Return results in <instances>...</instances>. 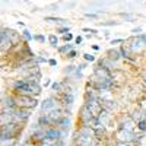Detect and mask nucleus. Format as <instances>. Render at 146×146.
<instances>
[{"mask_svg": "<svg viewBox=\"0 0 146 146\" xmlns=\"http://www.w3.org/2000/svg\"><path fill=\"white\" fill-rule=\"evenodd\" d=\"M13 86H15V91L19 92L21 95L32 96V95H38V94L41 92L40 85L36 83V79H34V78L23 79V80H18V82H15Z\"/></svg>", "mask_w": 146, "mask_h": 146, "instance_id": "f257e3e1", "label": "nucleus"}, {"mask_svg": "<svg viewBox=\"0 0 146 146\" xmlns=\"http://www.w3.org/2000/svg\"><path fill=\"white\" fill-rule=\"evenodd\" d=\"M15 102H16V105L18 107H21V108H34V107H36V101L35 98H32V96H28V95H19V96H16L15 98Z\"/></svg>", "mask_w": 146, "mask_h": 146, "instance_id": "f03ea898", "label": "nucleus"}, {"mask_svg": "<svg viewBox=\"0 0 146 146\" xmlns=\"http://www.w3.org/2000/svg\"><path fill=\"white\" fill-rule=\"evenodd\" d=\"M41 110H42V114H50L51 111H56V110H58L57 101H56V100H53V98H48L47 101H44V102H42Z\"/></svg>", "mask_w": 146, "mask_h": 146, "instance_id": "7ed1b4c3", "label": "nucleus"}, {"mask_svg": "<svg viewBox=\"0 0 146 146\" xmlns=\"http://www.w3.org/2000/svg\"><path fill=\"white\" fill-rule=\"evenodd\" d=\"M133 133L131 131H129V130H124V129H121L118 133H117V139H118V142H124V143H131V140H133Z\"/></svg>", "mask_w": 146, "mask_h": 146, "instance_id": "20e7f679", "label": "nucleus"}, {"mask_svg": "<svg viewBox=\"0 0 146 146\" xmlns=\"http://www.w3.org/2000/svg\"><path fill=\"white\" fill-rule=\"evenodd\" d=\"M28 117H29V110L28 108H21L13 115V123L15 121H25Z\"/></svg>", "mask_w": 146, "mask_h": 146, "instance_id": "39448f33", "label": "nucleus"}, {"mask_svg": "<svg viewBox=\"0 0 146 146\" xmlns=\"http://www.w3.org/2000/svg\"><path fill=\"white\" fill-rule=\"evenodd\" d=\"M78 143H79V146H91L92 145V137L88 136V135H80Z\"/></svg>", "mask_w": 146, "mask_h": 146, "instance_id": "423d86ee", "label": "nucleus"}, {"mask_svg": "<svg viewBox=\"0 0 146 146\" xmlns=\"http://www.w3.org/2000/svg\"><path fill=\"white\" fill-rule=\"evenodd\" d=\"M45 137L57 140V139L60 137V131L56 130V129H50V130H47V131H45Z\"/></svg>", "mask_w": 146, "mask_h": 146, "instance_id": "0eeeda50", "label": "nucleus"}, {"mask_svg": "<svg viewBox=\"0 0 146 146\" xmlns=\"http://www.w3.org/2000/svg\"><path fill=\"white\" fill-rule=\"evenodd\" d=\"M10 44H12V40L7 36V32L3 31L2 32V47L6 48V47H10Z\"/></svg>", "mask_w": 146, "mask_h": 146, "instance_id": "6e6552de", "label": "nucleus"}, {"mask_svg": "<svg viewBox=\"0 0 146 146\" xmlns=\"http://www.w3.org/2000/svg\"><path fill=\"white\" fill-rule=\"evenodd\" d=\"M121 129L131 131V130H133V121H131V118H127V120L124 121V124H123V127H121Z\"/></svg>", "mask_w": 146, "mask_h": 146, "instance_id": "1a4fd4ad", "label": "nucleus"}, {"mask_svg": "<svg viewBox=\"0 0 146 146\" xmlns=\"http://www.w3.org/2000/svg\"><path fill=\"white\" fill-rule=\"evenodd\" d=\"M58 124L62 126V129H67V127H69V120H67L66 117H63L62 120L58 121Z\"/></svg>", "mask_w": 146, "mask_h": 146, "instance_id": "9d476101", "label": "nucleus"}, {"mask_svg": "<svg viewBox=\"0 0 146 146\" xmlns=\"http://www.w3.org/2000/svg\"><path fill=\"white\" fill-rule=\"evenodd\" d=\"M48 41H50V44L53 45V47H57V36L56 35H50V36H48Z\"/></svg>", "mask_w": 146, "mask_h": 146, "instance_id": "9b49d317", "label": "nucleus"}, {"mask_svg": "<svg viewBox=\"0 0 146 146\" xmlns=\"http://www.w3.org/2000/svg\"><path fill=\"white\" fill-rule=\"evenodd\" d=\"M142 114H143V113H142V111H136V113H135V114H133V118H135V120H136V121H142V120H145V118H143V115H142Z\"/></svg>", "mask_w": 146, "mask_h": 146, "instance_id": "f8f14e48", "label": "nucleus"}, {"mask_svg": "<svg viewBox=\"0 0 146 146\" xmlns=\"http://www.w3.org/2000/svg\"><path fill=\"white\" fill-rule=\"evenodd\" d=\"M66 51H72V44H66L64 47H62V48H60V53H66Z\"/></svg>", "mask_w": 146, "mask_h": 146, "instance_id": "ddd939ff", "label": "nucleus"}, {"mask_svg": "<svg viewBox=\"0 0 146 146\" xmlns=\"http://www.w3.org/2000/svg\"><path fill=\"white\" fill-rule=\"evenodd\" d=\"M137 129L139 130H146V120H142V121H139V123H137Z\"/></svg>", "mask_w": 146, "mask_h": 146, "instance_id": "4468645a", "label": "nucleus"}, {"mask_svg": "<svg viewBox=\"0 0 146 146\" xmlns=\"http://www.w3.org/2000/svg\"><path fill=\"white\" fill-rule=\"evenodd\" d=\"M13 145H15V140L13 139H10L9 142H7V139L2 140V146H13Z\"/></svg>", "mask_w": 146, "mask_h": 146, "instance_id": "2eb2a0df", "label": "nucleus"}, {"mask_svg": "<svg viewBox=\"0 0 146 146\" xmlns=\"http://www.w3.org/2000/svg\"><path fill=\"white\" fill-rule=\"evenodd\" d=\"M34 40H36L38 42H44V41H45V36H44V35H35Z\"/></svg>", "mask_w": 146, "mask_h": 146, "instance_id": "dca6fc26", "label": "nucleus"}, {"mask_svg": "<svg viewBox=\"0 0 146 146\" xmlns=\"http://www.w3.org/2000/svg\"><path fill=\"white\" fill-rule=\"evenodd\" d=\"M22 34H23V36H25V38H27L28 41H31V40H32V35L29 34V31H27V29H25V31H23Z\"/></svg>", "mask_w": 146, "mask_h": 146, "instance_id": "f3484780", "label": "nucleus"}, {"mask_svg": "<svg viewBox=\"0 0 146 146\" xmlns=\"http://www.w3.org/2000/svg\"><path fill=\"white\" fill-rule=\"evenodd\" d=\"M110 57L111 58H114V60H117L120 56H118V51H110Z\"/></svg>", "mask_w": 146, "mask_h": 146, "instance_id": "a211bd4d", "label": "nucleus"}, {"mask_svg": "<svg viewBox=\"0 0 146 146\" xmlns=\"http://www.w3.org/2000/svg\"><path fill=\"white\" fill-rule=\"evenodd\" d=\"M63 38H64V41H70V40L73 38V35H72V34H64Z\"/></svg>", "mask_w": 146, "mask_h": 146, "instance_id": "6ab92c4d", "label": "nucleus"}, {"mask_svg": "<svg viewBox=\"0 0 146 146\" xmlns=\"http://www.w3.org/2000/svg\"><path fill=\"white\" fill-rule=\"evenodd\" d=\"M85 58H86L88 62H94V60H95V57L91 56V54H85Z\"/></svg>", "mask_w": 146, "mask_h": 146, "instance_id": "aec40b11", "label": "nucleus"}, {"mask_svg": "<svg viewBox=\"0 0 146 146\" xmlns=\"http://www.w3.org/2000/svg\"><path fill=\"white\" fill-rule=\"evenodd\" d=\"M51 86H53V89H54V91H57V89H60V83H53Z\"/></svg>", "mask_w": 146, "mask_h": 146, "instance_id": "412c9836", "label": "nucleus"}, {"mask_svg": "<svg viewBox=\"0 0 146 146\" xmlns=\"http://www.w3.org/2000/svg\"><path fill=\"white\" fill-rule=\"evenodd\" d=\"M118 42H123V40H121V38H117V40H113V41H111V44H118Z\"/></svg>", "mask_w": 146, "mask_h": 146, "instance_id": "4be33fe9", "label": "nucleus"}, {"mask_svg": "<svg viewBox=\"0 0 146 146\" xmlns=\"http://www.w3.org/2000/svg\"><path fill=\"white\" fill-rule=\"evenodd\" d=\"M75 56H76V51H75V50H72V51L69 53V57H70V58H73Z\"/></svg>", "mask_w": 146, "mask_h": 146, "instance_id": "5701e85b", "label": "nucleus"}, {"mask_svg": "<svg viewBox=\"0 0 146 146\" xmlns=\"http://www.w3.org/2000/svg\"><path fill=\"white\" fill-rule=\"evenodd\" d=\"M75 41H76V44H80V42H82V36H80V35L76 36V40H75Z\"/></svg>", "mask_w": 146, "mask_h": 146, "instance_id": "b1692460", "label": "nucleus"}, {"mask_svg": "<svg viewBox=\"0 0 146 146\" xmlns=\"http://www.w3.org/2000/svg\"><path fill=\"white\" fill-rule=\"evenodd\" d=\"M48 63H50V66H56V60H53V58H51Z\"/></svg>", "mask_w": 146, "mask_h": 146, "instance_id": "393cba45", "label": "nucleus"}, {"mask_svg": "<svg viewBox=\"0 0 146 146\" xmlns=\"http://www.w3.org/2000/svg\"><path fill=\"white\" fill-rule=\"evenodd\" d=\"M140 31H142V29H140V28H136V29H133V32H135V34H139V32H140Z\"/></svg>", "mask_w": 146, "mask_h": 146, "instance_id": "a878e982", "label": "nucleus"}, {"mask_svg": "<svg viewBox=\"0 0 146 146\" xmlns=\"http://www.w3.org/2000/svg\"><path fill=\"white\" fill-rule=\"evenodd\" d=\"M66 31H69V28H62V29H60V32H63V34H64Z\"/></svg>", "mask_w": 146, "mask_h": 146, "instance_id": "bb28decb", "label": "nucleus"}]
</instances>
